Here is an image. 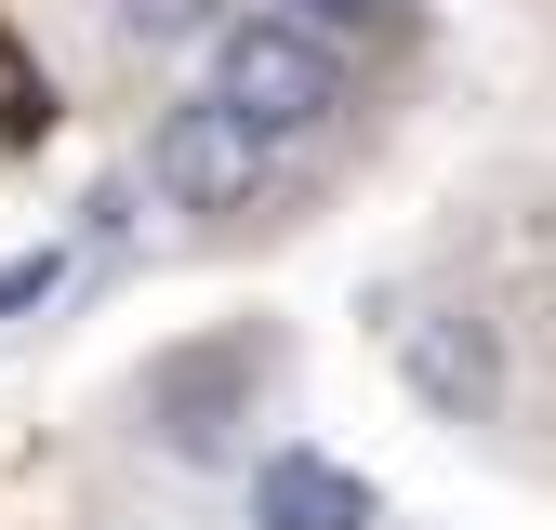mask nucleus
<instances>
[{
  "label": "nucleus",
  "instance_id": "9",
  "mask_svg": "<svg viewBox=\"0 0 556 530\" xmlns=\"http://www.w3.org/2000/svg\"><path fill=\"white\" fill-rule=\"evenodd\" d=\"M292 27H318V40L331 27H410V0H292Z\"/></svg>",
  "mask_w": 556,
  "mask_h": 530
},
{
  "label": "nucleus",
  "instance_id": "6",
  "mask_svg": "<svg viewBox=\"0 0 556 530\" xmlns=\"http://www.w3.org/2000/svg\"><path fill=\"white\" fill-rule=\"evenodd\" d=\"M40 119H53V80L0 40V147H40Z\"/></svg>",
  "mask_w": 556,
  "mask_h": 530
},
{
  "label": "nucleus",
  "instance_id": "3",
  "mask_svg": "<svg viewBox=\"0 0 556 530\" xmlns=\"http://www.w3.org/2000/svg\"><path fill=\"white\" fill-rule=\"evenodd\" d=\"M252 384H265V345L252 331H213V345H173L147 371V438L186 451V464H213L239 425H252Z\"/></svg>",
  "mask_w": 556,
  "mask_h": 530
},
{
  "label": "nucleus",
  "instance_id": "1",
  "mask_svg": "<svg viewBox=\"0 0 556 530\" xmlns=\"http://www.w3.org/2000/svg\"><path fill=\"white\" fill-rule=\"evenodd\" d=\"M213 106H239L265 147L318 132V119H344V53L292 14H239V27H213Z\"/></svg>",
  "mask_w": 556,
  "mask_h": 530
},
{
  "label": "nucleus",
  "instance_id": "5",
  "mask_svg": "<svg viewBox=\"0 0 556 530\" xmlns=\"http://www.w3.org/2000/svg\"><path fill=\"white\" fill-rule=\"evenodd\" d=\"M252 530H371V478L331 451H265L252 464Z\"/></svg>",
  "mask_w": 556,
  "mask_h": 530
},
{
  "label": "nucleus",
  "instance_id": "7",
  "mask_svg": "<svg viewBox=\"0 0 556 530\" xmlns=\"http://www.w3.org/2000/svg\"><path fill=\"white\" fill-rule=\"evenodd\" d=\"M106 14H119V40H160V53H173V40H199V27H226L213 0H106Z\"/></svg>",
  "mask_w": 556,
  "mask_h": 530
},
{
  "label": "nucleus",
  "instance_id": "8",
  "mask_svg": "<svg viewBox=\"0 0 556 530\" xmlns=\"http://www.w3.org/2000/svg\"><path fill=\"white\" fill-rule=\"evenodd\" d=\"M53 292H66V239H40V252L0 265V318H27V305H53Z\"/></svg>",
  "mask_w": 556,
  "mask_h": 530
},
{
  "label": "nucleus",
  "instance_id": "4",
  "mask_svg": "<svg viewBox=\"0 0 556 530\" xmlns=\"http://www.w3.org/2000/svg\"><path fill=\"white\" fill-rule=\"evenodd\" d=\"M397 371H410V398H425L438 425H491L504 412V345H491V318H410L397 331Z\"/></svg>",
  "mask_w": 556,
  "mask_h": 530
},
{
  "label": "nucleus",
  "instance_id": "2",
  "mask_svg": "<svg viewBox=\"0 0 556 530\" xmlns=\"http://www.w3.org/2000/svg\"><path fill=\"white\" fill-rule=\"evenodd\" d=\"M265 173H278V147H265L239 106H213V93L160 106V132H147V186H160V213H252Z\"/></svg>",
  "mask_w": 556,
  "mask_h": 530
}]
</instances>
